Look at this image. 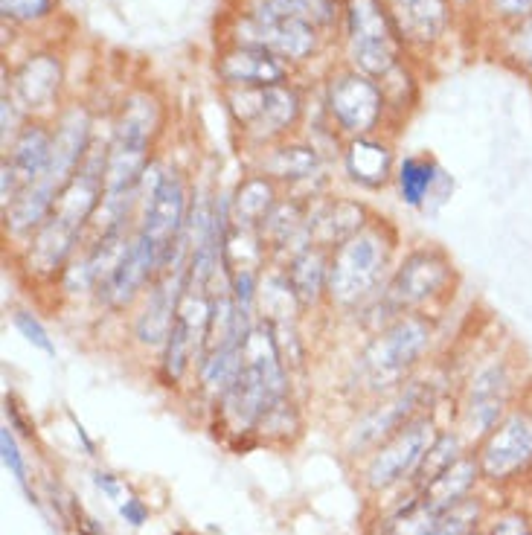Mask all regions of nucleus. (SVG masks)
I'll list each match as a JSON object with an SVG mask.
<instances>
[{"mask_svg":"<svg viewBox=\"0 0 532 535\" xmlns=\"http://www.w3.org/2000/svg\"><path fill=\"white\" fill-rule=\"evenodd\" d=\"M501 6V12L506 15H521V12H530L532 0H495Z\"/></svg>","mask_w":532,"mask_h":535,"instance_id":"nucleus-39","label":"nucleus"},{"mask_svg":"<svg viewBox=\"0 0 532 535\" xmlns=\"http://www.w3.org/2000/svg\"><path fill=\"white\" fill-rule=\"evenodd\" d=\"M239 44L245 47H259L282 62H303L309 59L317 47V27L294 18H280V21H256V18H242L239 27Z\"/></svg>","mask_w":532,"mask_h":535,"instance_id":"nucleus-14","label":"nucleus"},{"mask_svg":"<svg viewBox=\"0 0 532 535\" xmlns=\"http://www.w3.org/2000/svg\"><path fill=\"white\" fill-rule=\"evenodd\" d=\"M492 535H530V524L521 515H509V518H503L501 524L492 530Z\"/></svg>","mask_w":532,"mask_h":535,"instance_id":"nucleus-36","label":"nucleus"},{"mask_svg":"<svg viewBox=\"0 0 532 535\" xmlns=\"http://www.w3.org/2000/svg\"><path fill=\"white\" fill-rule=\"evenodd\" d=\"M506 370L503 367H486L471 381V402L469 422L477 431H495V422L501 416L503 402H506Z\"/></svg>","mask_w":532,"mask_h":535,"instance_id":"nucleus-26","label":"nucleus"},{"mask_svg":"<svg viewBox=\"0 0 532 535\" xmlns=\"http://www.w3.org/2000/svg\"><path fill=\"white\" fill-rule=\"evenodd\" d=\"M157 274H160V251L143 233H137V227H134L128 251L123 253V259L114 268V274L108 277V283L96 291V297L108 309L123 312L137 297L146 294V288L155 283Z\"/></svg>","mask_w":532,"mask_h":535,"instance_id":"nucleus-11","label":"nucleus"},{"mask_svg":"<svg viewBox=\"0 0 532 535\" xmlns=\"http://www.w3.org/2000/svg\"><path fill=\"white\" fill-rule=\"evenodd\" d=\"M285 402H288V367L282 361L280 344L271 326L256 320L245 341L242 370L233 387L221 396V408L236 431H251L259 428Z\"/></svg>","mask_w":532,"mask_h":535,"instance_id":"nucleus-1","label":"nucleus"},{"mask_svg":"<svg viewBox=\"0 0 532 535\" xmlns=\"http://www.w3.org/2000/svg\"><path fill=\"white\" fill-rule=\"evenodd\" d=\"M187 288V265L166 268L143 294V306L134 317V338L149 349H163Z\"/></svg>","mask_w":532,"mask_h":535,"instance_id":"nucleus-10","label":"nucleus"},{"mask_svg":"<svg viewBox=\"0 0 532 535\" xmlns=\"http://www.w3.org/2000/svg\"><path fill=\"white\" fill-rule=\"evenodd\" d=\"M230 108L253 143H274L300 120V96L288 85L236 88L230 94Z\"/></svg>","mask_w":532,"mask_h":535,"instance_id":"nucleus-7","label":"nucleus"},{"mask_svg":"<svg viewBox=\"0 0 532 535\" xmlns=\"http://www.w3.org/2000/svg\"><path fill=\"white\" fill-rule=\"evenodd\" d=\"M120 515L126 518V524H131V527H143V524H146V518H149V509H146L143 501L128 498L126 504H120Z\"/></svg>","mask_w":532,"mask_h":535,"instance_id":"nucleus-35","label":"nucleus"},{"mask_svg":"<svg viewBox=\"0 0 532 535\" xmlns=\"http://www.w3.org/2000/svg\"><path fill=\"white\" fill-rule=\"evenodd\" d=\"M451 262L437 248H419L407 253L402 265L390 274L387 285L381 288L373 306L384 312V326L402 315H419L422 306H428L451 285Z\"/></svg>","mask_w":532,"mask_h":535,"instance_id":"nucleus-4","label":"nucleus"},{"mask_svg":"<svg viewBox=\"0 0 532 535\" xmlns=\"http://www.w3.org/2000/svg\"><path fill=\"white\" fill-rule=\"evenodd\" d=\"M12 323H15V329L24 335V341H27V344H32L35 349H41V352H47V355H56V344H53L50 332L44 329V323L32 315V312L18 309V312L12 315Z\"/></svg>","mask_w":532,"mask_h":535,"instance_id":"nucleus-32","label":"nucleus"},{"mask_svg":"<svg viewBox=\"0 0 532 535\" xmlns=\"http://www.w3.org/2000/svg\"><path fill=\"white\" fill-rule=\"evenodd\" d=\"M425 405V387L422 384H407L405 390H396L390 399H384L381 405L367 410L349 431L346 448L349 454L376 448L381 442H387L393 434H399L410 419L419 416V410Z\"/></svg>","mask_w":532,"mask_h":535,"instance_id":"nucleus-13","label":"nucleus"},{"mask_svg":"<svg viewBox=\"0 0 532 535\" xmlns=\"http://www.w3.org/2000/svg\"><path fill=\"white\" fill-rule=\"evenodd\" d=\"M439 187H451V184H448V175L439 169V163L431 155H407L396 166V189L407 207L425 210L434 195H442L437 192Z\"/></svg>","mask_w":532,"mask_h":535,"instance_id":"nucleus-24","label":"nucleus"},{"mask_svg":"<svg viewBox=\"0 0 532 535\" xmlns=\"http://www.w3.org/2000/svg\"><path fill=\"white\" fill-rule=\"evenodd\" d=\"M396 230L384 219H370L355 236L332 251L326 300L338 309L370 306L390 280Z\"/></svg>","mask_w":532,"mask_h":535,"instance_id":"nucleus-2","label":"nucleus"},{"mask_svg":"<svg viewBox=\"0 0 532 535\" xmlns=\"http://www.w3.org/2000/svg\"><path fill=\"white\" fill-rule=\"evenodd\" d=\"M384 6L399 35L413 44H431L448 21L445 0H387Z\"/></svg>","mask_w":532,"mask_h":535,"instance_id":"nucleus-22","label":"nucleus"},{"mask_svg":"<svg viewBox=\"0 0 532 535\" xmlns=\"http://www.w3.org/2000/svg\"><path fill=\"white\" fill-rule=\"evenodd\" d=\"M50 9H53V0H0L3 18L18 21V24L41 21V18L50 15Z\"/></svg>","mask_w":532,"mask_h":535,"instance_id":"nucleus-33","label":"nucleus"},{"mask_svg":"<svg viewBox=\"0 0 532 535\" xmlns=\"http://www.w3.org/2000/svg\"><path fill=\"white\" fill-rule=\"evenodd\" d=\"M50 152H53V131H47L41 123H32V126H24L12 137L9 155L3 160L9 163V169L15 172L18 184L24 189L35 184L47 172Z\"/></svg>","mask_w":532,"mask_h":535,"instance_id":"nucleus-20","label":"nucleus"},{"mask_svg":"<svg viewBox=\"0 0 532 535\" xmlns=\"http://www.w3.org/2000/svg\"><path fill=\"white\" fill-rule=\"evenodd\" d=\"M477 472H480V463H474L469 457H460L451 469H445L437 480H431L419 492V501L442 515L469 495L471 483L477 480Z\"/></svg>","mask_w":532,"mask_h":535,"instance_id":"nucleus-27","label":"nucleus"},{"mask_svg":"<svg viewBox=\"0 0 532 535\" xmlns=\"http://www.w3.org/2000/svg\"><path fill=\"white\" fill-rule=\"evenodd\" d=\"M518 56L527 64H532V15L524 21V27L518 30Z\"/></svg>","mask_w":532,"mask_h":535,"instance_id":"nucleus-37","label":"nucleus"},{"mask_svg":"<svg viewBox=\"0 0 532 535\" xmlns=\"http://www.w3.org/2000/svg\"><path fill=\"white\" fill-rule=\"evenodd\" d=\"M248 18H256V21L294 18L312 27H326L335 18V0H251Z\"/></svg>","mask_w":532,"mask_h":535,"instance_id":"nucleus-28","label":"nucleus"},{"mask_svg":"<svg viewBox=\"0 0 532 535\" xmlns=\"http://www.w3.org/2000/svg\"><path fill=\"white\" fill-rule=\"evenodd\" d=\"M326 102H329L332 120L352 137H367L384 114L381 88L373 82V76H367L361 70L338 73L329 82Z\"/></svg>","mask_w":532,"mask_h":535,"instance_id":"nucleus-9","label":"nucleus"},{"mask_svg":"<svg viewBox=\"0 0 532 535\" xmlns=\"http://www.w3.org/2000/svg\"><path fill=\"white\" fill-rule=\"evenodd\" d=\"M434 341V326L425 315H402L367 344L358 355V378L370 393H387L402 384V378L425 358Z\"/></svg>","mask_w":532,"mask_h":535,"instance_id":"nucleus-3","label":"nucleus"},{"mask_svg":"<svg viewBox=\"0 0 532 535\" xmlns=\"http://www.w3.org/2000/svg\"><path fill=\"white\" fill-rule=\"evenodd\" d=\"M62 85V64L56 56H35L15 73V99L27 111L50 108L59 96Z\"/></svg>","mask_w":532,"mask_h":535,"instance_id":"nucleus-23","label":"nucleus"},{"mask_svg":"<svg viewBox=\"0 0 532 535\" xmlns=\"http://www.w3.org/2000/svg\"><path fill=\"white\" fill-rule=\"evenodd\" d=\"M94 137H91V114L85 108H70L64 111L53 131V152H50V166L47 172L35 181L44 187L53 198L62 195V189L70 184L76 169L88 155Z\"/></svg>","mask_w":532,"mask_h":535,"instance_id":"nucleus-12","label":"nucleus"},{"mask_svg":"<svg viewBox=\"0 0 532 535\" xmlns=\"http://www.w3.org/2000/svg\"><path fill=\"white\" fill-rule=\"evenodd\" d=\"M457 460H460V440H457L454 434H439L437 442L431 445V451L425 454V460L419 463V469L413 474L419 492H422L431 480H437L445 469H451Z\"/></svg>","mask_w":532,"mask_h":535,"instance_id":"nucleus-29","label":"nucleus"},{"mask_svg":"<svg viewBox=\"0 0 532 535\" xmlns=\"http://www.w3.org/2000/svg\"><path fill=\"white\" fill-rule=\"evenodd\" d=\"M346 32L361 73L384 79L399 64V30L381 0H349Z\"/></svg>","mask_w":532,"mask_h":535,"instance_id":"nucleus-6","label":"nucleus"},{"mask_svg":"<svg viewBox=\"0 0 532 535\" xmlns=\"http://www.w3.org/2000/svg\"><path fill=\"white\" fill-rule=\"evenodd\" d=\"M259 172L277 184H309L323 172V158L314 146L285 143V146H274L262 158Z\"/></svg>","mask_w":532,"mask_h":535,"instance_id":"nucleus-25","label":"nucleus"},{"mask_svg":"<svg viewBox=\"0 0 532 535\" xmlns=\"http://www.w3.org/2000/svg\"><path fill=\"white\" fill-rule=\"evenodd\" d=\"M532 460V419L524 413H512L489 434L480 451V472L489 480H506L509 474L524 469Z\"/></svg>","mask_w":532,"mask_h":535,"instance_id":"nucleus-15","label":"nucleus"},{"mask_svg":"<svg viewBox=\"0 0 532 535\" xmlns=\"http://www.w3.org/2000/svg\"><path fill=\"white\" fill-rule=\"evenodd\" d=\"M219 76L230 88H268L285 82L288 64L268 50L236 44L221 56Z\"/></svg>","mask_w":532,"mask_h":535,"instance_id":"nucleus-16","label":"nucleus"},{"mask_svg":"<svg viewBox=\"0 0 532 535\" xmlns=\"http://www.w3.org/2000/svg\"><path fill=\"white\" fill-rule=\"evenodd\" d=\"M0 454H3V466L18 477V483H27V466H24V457H21L18 442L9 428L0 431Z\"/></svg>","mask_w":532,"mask_h":535,"instance_id":"nucleus-34","label":"nucleus"},{"mask_svg":"<svg viewBox=\"0 0 532 535\" xmlns=\"http://www.w3.org/2000/svg\"><path fill=\"white\" fill-rule=\"evenodd\" d=\"M477 515H480V506L463 498L460 504L442 512V518L437 521L431 535H471L474 524H477Z\"/></svg>","mask_w":532,"mask_h":535,"instance_id":"nucleus-31","label":"nucleus"},{"mask_svg":"<svg viewBox=\"0 0 532 535\" xmlns=\"http://www.w3.org/2000/svg\"><path fill=\"white\" fill-rule=\"evenodd\" d=\"M329 262L332 251L323 245H306L303 251L285 259V277L294 288V297L300 303L303 312H309L314 306H320V300H326L329 291Z\"/></svg>","mask_w":532,"mask_h":535,"instance_id":"nucleus-18","label":"nucleus"},{"mask_svg":"<svg viewBox=\"0 0 532 535\" xmlns=\"http://www.w3.org/2000/svg\"><path fill=\"white\" fill-rule=\"evenodd\" d=\"M367 221H370V213L358 201H349V198L317 201V204H312V210H309L312 245H323V248L335 251L338 245H344L349 236H355Z\"/></svg>","mask_w":532,"mask_h":535,"instance_id":"nucleus-17","label":"nucleus"},{"mask_svg":"<svg viewBox=\"0 0 532 535\" xmlns=\"http://www.w3.org/2000/svg\"><path fill=\"white\" fill-rule=\"evenodd\" d=\"M189 189L184 175L175 166H157L152 163V187L149 172L140 192V216H137V233H143L157 251L160 262L172 245L181 242L189 224Z\"/></svg>","mask_w":532,"mask_h":535,"instance_id":"nucleus-5","label":"nucleus"},{"mask_svg":"<svg viewBox=\"0 0 532 535\" xmlns=\"http://www.w3.org/2000/svg\"><path fill=\"white\" fill-rule=\"evenodd\" d=\"M442 518L431 506H425L419 498L402 506L384 527V535H431L437 521Z\"/></svg>","mask_w":532,"mask_h":535,"instance_id":"nucleus-30","label":"nucleus"},{"mask_svg":"<svg viewBox=\"0 0 532 535\" xmlns=\"http://www.w3.org/2000/svg\"><path fill=\"white\" fill-rule=\"evenodd\" d=\"M280 204V184L268 175L256 172L239 181V187L230 195V221L248 230H259L262 221L274 213Z\"/></svg>","mask_w":532,"mask_h":535,"instance_id":"nucleus-21","label":"nucleus"},{"mask_svg":"<svg viewBox=\"0 0 532 535\" xmlns=\"http://www.w3.org/2000/svg\"><path fill=\"white\" fill-rule=\"evenodd\" d=\"M96 486L108 495V498H120L123 495V486H120V480L114 477V474H102V472H96Z\"/></svg>","mask_w":532,"mask_h":535,"instance_id":"nucleus-38","label":"nucleus"},{"mask_svg":"<svg viewBox=\"0 0 532 535\" xmlns=\"http://www.w3.org/2000/svg\"><path fill=\"white\" fill-rule=\"evenodd\" d=\"M437 437V425L428 413H419L416 419H410L399 434L381 442L376 457L367 466V486L381 492V489L402 483L405 477H413Z\"/></svg>","mask_w":532,"mask_h":535,"instance_id":"nucleus-8","label":"nucleus"},{"mask_svg":"<svg viewBox=\"0 0 532 535\" xmlns=\"http://www.w3.org/2000/svg\"><path fill=\"white\" fill-rule=\"evenodd\" d=\"M344 169L349 181L364 189H384L396 181V160L390 146L373 137H352L344 152Z\"/></svg>","mask_w":532,"mask_h":535,"instance_id":"nucleus-19","label":"nucleus"}]
</instances>
